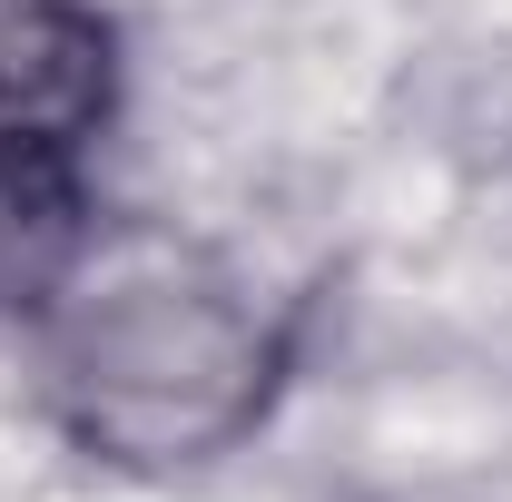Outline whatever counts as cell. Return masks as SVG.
Listing matches in <instances>:
<instances>
[{"mask_svg":"<svg viewBox=\"0 0 512 502\" xmlns=\"http://www.w3.org/2000/svg\"><path fill=\"white\" fill-rule=\"evenodd\" d=\"M20 345L40 414L79 463L178 483L276 424L306 315L207 237L89 207L50 276L20 296Z\"/></svg>","mask_w":512,"mask_h":502,"instance_id":"cell-1","label":"cell"},{"mask_svg":"<svg viewBox=\"0 0 512 502\" xmlns=\"http://www.w3.org/2000/svg\"><path fill=\"white\" fill-rule=\"evenodd\" d=\"M128 50L99 0H0V148L89 178V148L119 128Z\"/></svg>","mask_w":512,"mask_h":502,"instance_id":"cell-2","label":"cell"},{"mask_svg":"<svg viewBox=\"0 0 512 502\" xmlns=\"http://www.w3.org/2000/svg\"><path fill=\"white\" fill-rule=\"evenodd\" d=\"M99 197L89 178H69V168H30V158H10L0 148V306L20 315V296L50 276V256L79 237V217H89Z\"/></svg>","mask_w":512,"mask_h":502,"instance_id":"cell-3","label":"cell"}]
</instances>
